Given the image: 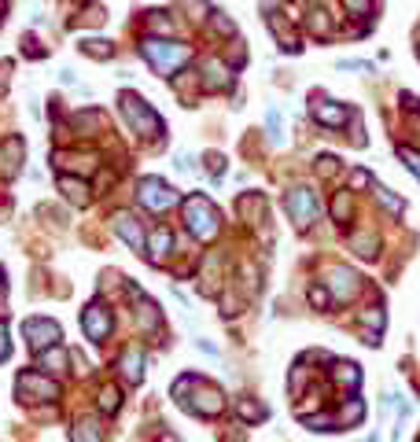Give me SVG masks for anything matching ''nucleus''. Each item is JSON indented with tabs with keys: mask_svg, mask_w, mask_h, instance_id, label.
I'll return each mask as SVG.
<instances>
[{
	"mask_svg": "<svg viewBox=\"0 0 420 442\" xmlns=\"http://www.w3.org/2000/svg\"><path fill=\"white\" fill-rule=\"evenodd\" d=\"M310 303L317 310H324L328 303H332V295H328V288H310Z\"/></svg>",
	"mask_w": 420,
	"mask_h": 442,
	"instance_id": "26",
	"label": "nucleus"
},
{
	"mask_svg": "<svg viewBox=\"0 0 420 442\" xmlns=\"http://www.w3.org/2000/svg\"><path fill=\"white\" fill-rule=\"evenodd\" d=\"M8 358V328H4V321H0V361Z\"/></svg>",
	"mask_w": 420,
	"mask_h": 442,
	"instance_id": "32",
	"label": "nucleus"
},
{
	"mask_svg": "<svg viewBox=\"0 0 420 442\" xmlns=\"http://www.w3.org/2000/svg\"><path fill=\"white\" fill-rule=\"evenodd\" d=\"M332 214H336L339 221H343V218L350 214V199L343 196V192H339V196H336V203H332Z\"/></svg>",
	"mask_w": 420,
	"mask_h": 442,
	"instance_id": "27",
	"label": "nucleus"
},
{
	"mask_svg": "<svg viewBox=\"0 0 420 442\" xmlns=\"http://www.w3.org/2000/svg\"><path fill=\"white\" fill-rule=\"evenodd\" d=\"M398 159L420 177V151H413V148H398Z\"/></svg>",
	"mask_w": 420,
	"mask_h": 442,
	"instance_id": "24",
	"label": "nucleus"
},
{
	"mask_svg": "<svg viewBox=\"0 0 420 442\" xmlns=\"http://www.w3.org/2000/svg\"><path fill=\"white\" fill-rule=\"evenodd\" d=\"M225 82H229V70H221V63L210 59L207 63V89H221Z\"/></svg>",
	"mask_w": 420,
	"mask_h": 442,
	"instance_id": "20",
	"label": "nucleus"
},
{
	"mask_svg": "<svg viewBox=\"0 0 420 442\" xmlns=\"http://www.w3.org/2000/svg\"><path fill=\"white\" fill-rule=\"evenodd\" d=\"M140 203L148 211H166V206L177 203V192L166 185V181H155V177H144L140 181Z\"/></svg>",
	"mask_w": 420,
	"mask_h": 442,
	"instance_id": "5",
	"label": "nucleus"
},
{
	"mask_svg": "<svg viewBox=\"0 0 420 442\" xmlns=\"http://www.w3.org/2000/svg\"><path fill=\"white\" fill-rule=\"evenodd\" d=\"M41 369H52V372H67V350H63L59 343L48 346L41 354Z\"/></svg>",
	"mask_w": 420,
	"mask_h": 442,
	"instance_id": "15",
	"label": "nucleus"
},
{
	"mask_svg": "<svg viewBox=\"0 0 420 442\" xmlns=\"http://www.w3.org/2000/svg\"><path fill=\"white\" fill-rule=\"evenodd\" d=\"M361 321H365V324H373V328H384V314H380V310H365Z\"/></svg>",
	"mask_w": 420,
	"mask_h": 442,
	"instance_id": "29",
	"label": "nucleus"
},
{
	"mask_svg": "<svg viewBox=\"0 0 420 442\" xmlns=\"http://www.w3.org/2000/svg\"><path fill=\"white\" fill-rule=\"evenodd\" d=\"M144 56H148V63L159 74H174L181 63H185L192 52H188V45H166V41H144Z\"/></svg>",
	"mask_w": 420,
	"mask_h": 442,
	"instance_id": "3",
	"label": "nucleus"
},
{
	"mask_svg": "<svg viewBox=\"0 0 420 442\" xmlns=\"http://www.w3.org/2000/svg\"><path fill=\"white\" fill-rule=\"evenodd\" d=\"M332 376H336L339 383H347L350 391L361 383V372H358V365H350V361H347V365H336V372H332Z\"/></svg>",
	"mask_w": 420,
	"mask_h": 442,
	"instance_id": "19",
	"label": "nucleus"
},
{
	"mask_svg": "<svg viewBox=\"0 0 420 442\" xmlns=\"http://www.w3.org/2000/svg\"><path fill=\"white\" fill-rule=\"evenodd\" d=\"M287 211H292L299 229H306L310 221H317V196H313L310 188H295L292 196H287Z\"/></svg>",
	"mask_w": 420,
	"mask_h": 442,
	"instance_id": "7",
	"label": "nucleus"
},
{
	"mask_svg": "<svg viewBox=\"0 0 420 442\" xmlns=\"http://www.w3.org/2000/svg\"><path fill=\"white\" fill-rule=\"evenodd\" d=\"M85 52H93V56H111V48H103V41H85Z\"/></svg>",
	"mask_w": 420,
	"mask_h": 442,
	"instance_id": "30",
	"label": "nucleus"
},
{
	"mask_svg": "<svg viewBox=\"0 0 420 442\" xmlns=\"http://www.w3.org/2000/svg\"><path fill=\"white\" fill-rule=\"evenodd\" d=\"M4 303H8V284H4V273H0V314H4Z\"/></svg>",
	"mask_w": 420,
	"mask_h": 442,
	"instance_id": "33",
	"label": "nucleus"
},
{
	"mask_svg": "<svg viewBox=\"0 0 420 442\" xmlns=\"http://www.w3.org/2000/svg\"><path fill=\"white\" fill-rule=\"evenodd\" d=\"M19 162H22V140H15V137H11L8 144L0 148V174H4V177H11V174L19 170Z\"/></svg>",
	"mask_w": 420,
	"mask_h": 442,
	"instance_id": "11",
	"label": "nucleus"
},
{
	"mask_svg": "<svg viewBox=\"0 0 420 442\" xmlns=\"http://www.w3.org/2000/svg\"><path fill=\"white\" fill-rule=\"evenodd\" d=\"M70 439H74V442H107V435H103L100 420H93V417L77 420V424H74V432H70Z\"/></svg>",
	"mask_w": 420,
	"mask_h": 442,
	"instance_id": "12",
	"label": "nucleus"
},
{
	"mask_svg": "<svg viewBox=\"0 0 420 442\" xmlns=\"http://www.w3.org/2000/svg\"><path fill=\"white\" fill-rule=\"evenodd\" d=\"M347 8L354 15H365V11H369V0H347Z\"/></svg>",
	"mask_w": 420,
	"mask_h": 442,
	"instance_id": "31",
	"label": "nucleus"
},
{
	"mask_svg": "<svg viewBox=\"0 0 420 442\" xmlns=\"http://www.w3.org/2000/svg\"><path fill=\"white\" fill-rule=\"evenodd\" d=\"M122 114H126V122L133 125L137 133H144V137H159V133H163V119H159V114H155L140 96H133V93L122 96Z\"/></svg>",
	"mask_w": 420,
	"mask_h": 442,
	"instance_id": "1",
	"label": "nucleus"
},
{
	"mask_svg": "<svg viewBox=\"0 0 420 442\" xmlns=\"http://www.w3.org/2000/svg\"><path fill=\"white\" fill-rule=\"evenodd\" d=\"M59 192H63V196H67L70 203H77V206H85V203H89V185H85V181L59 177Z\"/></svg>",
	"mask_w": 420,
	"mask_h": 442,
	"instance_id": "13",
	"label": "nucleus"
},
{
	"mask_svg": "<svg viewBox=\"0 0 420 442\" xmlns=\"http://www.w3.org/2000/svg\"><path fill=\"white\" fill-rule=\"evenodd\" d=\"M15 391L26 402H52V398H59V383L48 380V376H41V372H22L19 383H15Z\"/></svg>",
	"mask_w": 420,
	"mask_h": 442,
	"instance_id": "4",
	"label": "nucleus"
},
{
	"mask_svg": "<svg viewBox=\"0 0 420 442\" xmlns=\"http://www.w3.org/2000/svg\"><path fill=\"white\" fill-rule=\"evenodd\" d=\"M361 417H365V406H361V402H358V398H354V402H350V406H347L343 413H339V424H358Z\"/></svg>",
	"mask_w": 420,
	"mask_h": 442,
	"instance_id": "21",
	"label": "nucleus"
},
{
	"mask_svg": "<svg viewBox=\"0 0 420 442\" xmlns=\"http://www.w3.org/2000/svg\"><path fill=\"white\" fill-rule=\"evenodd\" d=\"M122 372H126V380H140L144 376V358L137 354V350H126V358H122Z\"/></svg>",
	"mask_w": 420,
	"mask_h": 442,
	"instance_id": "16",
	"label": "nucleus"
},
{
	"mask_svg": "<svg viewBox=\"0 0 420 442\" xmlns=\"http://www.w3.org/2000/svg\"><path fill=\"white\" fill-rule=\"evenodd\" d=\"M114 232H118V236H122L129 247H133V251H144V229H140L129 214H114Z\"/></svg>",
	"mask_w": 420,
	"mask_h": 442,
	"instance_id": "10",
	"label": "nucleus"
},
{
	"mask_svg": "<svg viewBox=\"0 0 420 442\" xmlns=\"http://www.w3.org/2000/svg\"><path fill=\"white\" fill-rule=\"evenodd\" d=\"M313 119H317V122H324V125H343L347 111H339V107H328V103H317V107H313Z\"/></svg>",
	"mask_w": 420,
	"mask_h": 442,
	"instance_id": "17",
	"label": "nucleus"
},
{
	"mask_svg": "<svg viewBox=\"0 0 420 442\" xmlns=\"http://www.w3.org/2000/svg\"><path fill=\"white\" fill-rule=\"evenodd\" d=\"M332 295L336 298H354L358 295V288H361V280H358V273L354 269H332Z\"/></svg>",
	"mask_w": 420,
	"mask_h": 442,
	"instance_id": "9",
	"label": "nucleus"
},
{
	"mask_svg": "<svg viewBox=\"0 0 420 442\" xmlns=\"http://www.w3.org/2000/svg\"><path fill=\"white\" fill-rule=\"evenodd\" d=\"M155 324H159V314H155V306H151V303H144V306H140V328H144V332H151Z\"/></svg>",
	"mask_w": 420,
	"mask_h": 442,
	"instance_id": "23",
	"label": "nucleus"
},
{
	"mask_svg": "<svg viewBox=\"0 0 420 442\" xmlns=\"http://www.w3.org/2000/svg\"><path fill=\"white\" fill-rule=\"evenodd\" d=\"M85 332H89V340H93V343H103V340H107V332H111V314H107L100 303L85 310Z\"/></svg>",
	"mask_w": 420,
	"mask_h": 442,
	"instance_id": "8",
	"label": "nucleus"
},
{
	"mask_svg": "<svg viewBox=\"0 0 420 442\" xmlns=\"http://www.w3.org/2000/svg\"><path fill=\"white\" fill-rule=\"evenodd\" d=\"M170 243H174V236H170V232H166V229H155V232H151V251H148V258H151V262H155V266H159V262H163V258H166V251H170Z\"/></svg>",
	"mask_w": 420,
	"mask_h": 442,
	"instance_id": "14",
	"label": "nucleus"
},
{
	"mask_svg": "<svg viewBox=\"0 0 420 442\" xmlns=\"http://www.w3.org/2000/svg\"><path fill=\"white\" fill-rule=\"evenodd\" d=\"M373 192H376V199H380V203H384V206H387V211H391V214H402V203H398L395 196H391V192H387V188H373Z\"/></svg>",
	"mask_w": 420,
	"mask_h": 442,
	"instance_id": "25",
	"label": "nucleus"
},
{
	"mask_svg": "<svg viewBox=\"0 0 420 442\" xmlns=\"http://www.w3.org/2000/svg\"><path fill=\"white\" fill-rule=\"evenodd\" d=\"M0 8H4V0H0Z\"/></svg>",
	"mask_w": 420,
	"mask_h": 442,
	"instance_id": "35",
	"label": "nucleus"
},
{
	"mask_svg": "<svg viewBox=\"0 0 420 442\" xmlns=\"http://www.w3.org/2000/svg\"><path fill=\"white\" fill-rule=\"evenodd\" d=\"M22 332H26V340H30L33 350H48V346L59 343V324L48 321V317H30L22 324Z\"/></svg>",
	"mask_w": 420,
	"mask_h": 442,
	"instance_id": "6",
	"label": "nucleus"
},
{
	"mask_svg": "<svg viewBox=\"0 0 420 442\" xmlns=\"http://www.w3.org/2000/svg\"><path fill=\"white\" fill-rule=\"evenodd\" d=\"M221 406H225V402H221V395L214 391V387H207V391H203V402H200L195 409L207 413V417H214V413H221Z\"/></svg>",
	"mask_w": 420,
	"mask_h": 442,
	"instance_id": "18",
	"label": "nucleus"
},
{
	"mask_svg": "<svg viewBox=\"0 0 420 442\" xmlns=\"http://www.w3.org/2000/svg\"><path fill=\"white\" fill-rule=\"evenodd\" d=\"M159 442H177V439H174V435H163V439H159Z\"/></svg>",
	"mask_w": 420,
	"mask_h": 442,
	"instance_id": "34",
	"label": "nucleus"
},
{
	"mask_svg": "<svg viewBox=\"0 0 420 442\" xmlns=\"http://www.w3.org/2000/svg\"><path fill=\"white\" fill-rule=\"evenodd\" d=\"M118 402H122V398H118V387H103V391H100V409L114 413V409H118Z\"/></svg>",
	"mask_w": 420,
	"mask_h": 442,
	"instance_id": "22",
	"label": "nucleus"
},
{
	"mask_svg": "<svg viewBox=\"0 0 420 442\" xmlns=\"http://www.w3.org/2000/svg\"><path fill=\"white\" fill-rule=\"evenodd\" d=\"M185 221H188V229H192L200 240H214V236H218V211H214V206H210V199H203V196L185 199Z\"/></svg>",
	"mask_w": 420,
	"mask_h": 442,
	"instance_id": "2",
	"label": "nucleus"
},
{
	"mask_svg": "<svg viewBox=\"0 0 420 442\" xmlns=\"http://www.w3.org/2000/svg\"><path fill=\"white\" fill-rule=\"evenodd\" d=\"M350 243H354V247H358V254H365V258H369V254H376V240H365V236H354Z\"/></svg>",
	"mask_w": 420,
	"mask_h": 442,
	"instance_id": "28",
	"label": "nucleus"
}]
</instances>
